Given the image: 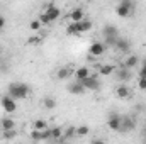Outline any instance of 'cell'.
Here are the masks:
<instances>
[{"label":"cell","instance_id":"1","mask_svg":"<svg viewBox=\"0 0 146 144\" xmlns=\"http://www.w3.org/2000/svg\"><path fill=\"white\" fill-rule=\"evenodd\" d=\"M29 92H31V88H29L26 83H22V81H12V83L9 85V88H7V95L12 97L15 102L27 98Z\"/></svg>","mask_w":146,"mask_h":144},{"label":"cell","instance_id":"2","mask_svg":"<svg viewBox=\"0 0 146 144\" xmlns=\"http://www.w3.org/2000/svg\"><path fill=\"white\" fill-rule=\"evenodd\" d=\"M134 12V2L133 0H121L115 7V14L119 17H131Z\"/></svg>","mask_w":146,"mask_h":144},{"label":"cell","instance_id":"3","mask_svg":"<svg viewBox=\"0 0 146 144\" xmlns=\"http://www.w3.org/2000/svg\"><path fill=\"white\" fill-rule=\"evenodd\" d=\"M80 83L83 85L85 92H87V90H90V92H97V90L100 88V80H99L97 76H94V75H90L88 78H85V80L80 81Z\"/></svg>","mask_w":146,"mask_h":144},{"label":"cell","instance_id":"4","mask_svg":"<svg viewBox=\"0 0 146 144\" xmlns=\"http://www.w3.org/2000/svg\"><path fill=\"white\" fill-rule=\"evenodd\" d=\"M0 105H2V108H3L7 114H14V112L17 110V102H15L12 97H9V95H3V97L0 98Z\"/></svg>","mask_w":146,"mask_h":144},{"label":"cell","instance_id":"5","mask_svg":"<svg viewBox=\"0 0 146 144\" xmlns=\"http://www.w3.org/2000/svg\"><path fill=\"white\" fill-rule=\"evenodd\" d=\"M136 119L134 117H131V115H122V122H121V131H124V132H131V131H134L136 129Z\"/></svg>","mask_w":146,"mask_h":144},{"label":"cell","instance_id":"6","mask_svg":"<svg viewBox=\"0 0 146 144\" xmlns=\"http://www.w3.org/2000/svg\"><path fill=\"white\" fill-rule=\"evenodd\" d=\"M104 53H106L104 42H94V44L90 46V49H88V54H90L92 58H100Z\"/></svg>","mask_w":146,"mask_h":144},{"label":"cell","instance_id":"7","mask_svg":"<svg viewBox=\"0 0 146 144\" xmlns=\"http://www.w3.org/2000/svg\"><path fill=\"white\" fill-rule=\"evenodd\" d=\"M121 122H122V115L110 114L109 120H107V126H109L110 131H121Z\"/></svg>","mask_w":146,"mask_h":144},{"label":"cell","instance_id":"8","mask_svg":"<svg viewBox=\"0 0 146 144\" xmlns=\"http://www.w3.org/2000/svg\"><path fill=\"white\" fill-rule=\"evenodd\" d=\"M90 76V68L88 66H78L75 71H73V78L75 81H83L85 78Z\"/></svg>","mask_w":146,"mask_h":144},{"label":"cell","instance_id":"9","mask_svg":"<svg viewBox=\"0 0 146 144\" xmlns=\"http://www.w3.org/2000/svg\"><path fill=\"white\" fill-rule=\"evenodd\" d=\"M44 14H46V15H48V19L53 22V20H56V19L60 17V14H61V12H60V7H56L54 3H48V5H46V10H44Z\"/></svg>","mask_w":146,"mask_h":144},{"label":"cell","instance_id":"10","mask_svg":"<svg viewBox=\"0 0 146 144\" xmlns=\"http://www.w3.org/2000/svg\"><path fill=\"white\" fill-rule=\"evenodd\" d=\"M102 34H104V39H117V37H119L117 27L112 26V24H106V26H104Z\"/></svg>","mask_w":146,"mask_h":144},{"label":"cell","instance_id":"11","mask_svg":"<svg viewBox=\"0 0 146 144\" xmlns=\"http://www.w3.org/2000/svg\"><path fill=\"white\" fill-rule=\"evenodd\" d=\"M114 48H115L117 51H121V53H129V49H131V41H129V39H124V37H117Z\"/></svg>","mask_w":146,"mask_h":144},{"label":"cell","instance_id":"12","mask_svg":"<svg viewBox=\"0 0 146 144\" xmlns=\"http://www.w3.org/2000/svg\"><path fill=\"white\" fill-rule=\"evenodd\" d=\"M68 92L72 93V95H83L85 93V88H83V85L80 83V81H72V83H68Z\"/></svg>","mask_w":146,"mask_h":144},{"label":"cell","instance_id":"13","mask_svg":"<svg viewBox=\"0 0 146 144\" xmlns=\"http://www.w3.org/2000/svg\"><path fill=\"white\" fill-rule=\"evenodd\" d=\"M83 19H85V10L82 7H76L70 12V20L72 22H82Z\"/></svg>","mask_w":146,"mask_h":144},{"label":"cell","instance_id":"14","mask_svg":"<svg viewBox=\"0 0 146 144\" xmlns=\"http://www.w3.org/2000/svg\"><path fill=\"white\" fill-rule=\"evenodd\" d=\"M115 75H117V78L121 80V81H127L129 78H131V70H127L126 66H119V68H115Z\"/></svg>","mask_w":146,"mask_h":144},{"label":"cell","instance_id":"15","mask_svg":"<svg viewBox=\"0 0 146 144\" xmlns=\"http://www.w3.org/2000/svg\"><path fill=\"white\" fill-rule=\"evenodd\" d=\"M139 65V58L136 56V54H127V58H126V61H124V66L127 68V70H131V68H136Z\"/></svg>","mask_w":146,"mask_h":144},{"label":"cell","instance_id":"16","mask_svg":"<svg viewBox=\"0 0 146 144\" xmlns=\"http://www.w3.org/2000/svg\"><path fill=\"white\" fill-rule=\"evenodd\" d=\"M115 95L119 98H129L131 97V90L127 88V85H121V87L115 88Z\"/></svg>","mask_w":146,"mask_h":144},{"label":"cell","instance_id":"17","mask_svg":"<svg viewBox=\"0 0 146 144\" xmlns=\"http://www.w3.org/2000/svg\"><path fill=\"white\" fill-rule=\"evenodd\" d=\"M0 126H2V131H12V129H15V122L10 117H3L0 120Z\"/></svg>","mask_w":146,"mask_h":144},{"label":"cell","instance_id":"18","mask_svg":"<svg viewBox=\"0 0 146 144\" xmlns=\"http://www.w3.org/2000/svg\"><path fill=\"white\" fill-rule=\"evenodd\" d=\"M56 76H58V80H68L70 76H73V71L70 70V68L63 66V68H60V70H58Z\"/></svg>","mask_w":146,"mask_h":144},{"label":"cell","instance_id":"19","mask_svg":"<svg viewBox=\"0 0 146 144\" xmlns=\"http://www.w3.org/2000/svg\"><path fill=\"white\" fill-rule=\"evenodd\" d=\"M92 29V20L90 19H83L82 22H78V31H80V34L82 32H88Z\"/></svg>","mask_w":146,"mask_h":144},{"label":"cell","instance_id":"20","mask_svg":"<svg viewBox=\"0 0 146 144\" xmlns=\"http://www.w3.org/2000/svg\"><path fill=\"white\" fill-rule=\"evenodd\" d=\"M33 129L34 131H46L48 129V122L44 119H37V120L33 122Z\"/></svg>","mask_w":146,"mask_h":144},{"label":"cell","instance_id":"21","mask_svg":"<svg viewBox=\"0 0 146 144\" xmlns=\"http://www.w3.org/2000/svg\"><path fill=\"white\" fill-rule=\"evenodd\" d=\"M42 105L46 110H53V108H56V100L53 98V97H44V100H42Z\"/></svg>","mask_w":146,"mask_h":144},{"label":"cell","instance_id":"22","mask_svg":"<svg viewBox=\"0 0 146 144\" xmlns=\"http://www.w3.org/2000/svg\"><path fill=\"white\" fill-rule=\"evenodd\" d=\"M99 71H100L102 76H109V75H112V73L115 71V66H114V65H102V66L99 68Z\"/></svg>","mask_w":146,"mask_h":144},{"label":"cell","instance_id":"23","mask_svg":"<svg viewBox=\"0 0 146 144\" xmlns=\"http://www.w3.org/2000/svg\"><path fill=\"white\" fill-rule=\"evenodd\" d=\"M88 132H90L88 126H80V127H76L75 136H78V137H85V136H88Z\"/></svg>","mask_w":146,"mask_h":144},{"label":"cell","instance_id":"24","mask_svg":"<svg viewBox=\"0 0 146 144\" xmlns=\"http://www.w3.org/2000/svg\"><path fill=\"white\" fill-rule=\"evenodd\" d=\"M51 139H63V129L61 127H53L51 129Z\"/></svg>","mask_w":146,"mask_h":144},{"label":"cell","instance_id":"25","mask_svg":"<svg viewBox=\"0 0 146 144\" xmlns=\"http://www.w3.org/2000/svg\"><path fill=\"white\" fill-rule=\"evenodd\" d=\"M15 136H17V131H15V129H12V131H3V134H2V137H3L5 141H12V139H15Z\"/></svg>","mask_w":146,"mask_h":144},{"label":"cell","instance_id":"26","mask_svg":"<svg viewBox=\"0 0 146 144\" xmlns=\"http://www.w3.org/2000/svg\"><path fill=\"white\" fill-rule=\"evenodd\" d=\"M66 32L68 34H80V31H78V22H72L70 26H68V29H66Z\"/></svg>","mask_w":146,"mask_h":144},{"label":"cell","instance_id":"27","mask_svg":"<svg viewBox=\"0 0 146 144\" xmlns=\"http://www.w3.org/2000/svg\"><path fill=\"white\" fill-rule=\"evenodd\" d=\"M75 132H76V129L75 127H68L66 131H63V139H70L75 136Z\"/></svg>","mask_w":146,"mask_h":144},{"label":"cell","instance_id":"28","mask_svg":"<svg viewBox=\"0 0 146 144\" xmlns=\"http://www.w3.org/2000/svg\"><path fill=\"white\" fill-rule=\"evenodd\" d=\"M29 27H31L33 31H39V29L42 27V24H41V22H39V19H37V20H31V24H29Z\"/></svg>","mask_w":146,"mask_h":144},{"label":"cell","instance_id":"29","mask_svg":"<svg viewBox=\"0 0 146 144\" xmlns=\"http://www.w3.org/2000/svg\"><path fill=\"white\" fill-rule=\"evenodd\" d=\"M31 139L33 141H42V137H41V131H31Z\"/></svg>","mask_w":146,"mask_h":144},{"label":"cell","instance_id":"30","mask_svg":"<svg viewBox=\"0 0 146 144\" xmlns=\"http://www.w3.org/2000/svg\"><path fill=\"white\" fill-rule=\"evenodd\" d=\"M139 78H146V58L141 61V68H139Z\"/></svg>","mask_w":146,"mask_h":144},{"label":"cell","instance_id":"31","mask_svg":"<svg viewBox=\"0 0 146 144\" xmlns=\"http://www.w3.org/2000/svg\"><path fill=\"white\" fill-rule=\"evenodd\" d=\"M41 137H42V141H46V139H51V129L48 127L46 131H41Z\"/></svg>","mask_w":146,"mask_h":144},{"label":"cell","instance_id":"32","mask_svg":"<svg viewBox=\"0 0 146 144\" xmlns=\"http://www.w3.org/2000/svg\"><path fill=\"white\" fill-rule=\"evenodd\" d=\"M39 22H41V24H51V20L48 19V15H46L44 12H42V14L39 15Z\"/></svg>","mask_w":146,"mask_h":144},{"label":"cell","instance_id":"33","mask_svg":"<svg viewBox=\"0 0 146 144\" xmlns=\"http://www.w3.org/2000/svg\"><path fill=\"white\" fill-rule=\"evenodd\" d=\"M138 87H139L141 90H146V78H139V81H138Z\"/></svg>","mask_w":146,"mask_h":144},{"label":"cell","instance_id":"34","mask_svg":"<svg viewBox=\"0 0 146 144\" xmlns=\"http://www.w3.org/2000/svg\"><path fill=\"white\" fill-rule=\"evenodd\" d=\"M3 27H5V17H2V15H0V31H2Z\"/></svg>","mask_w":146,"mask_h":144},{"label":"cell","instance_id":"35","mask_svg":"<svg viewBox=\"0 0 146 144\" xmlns=\"http://www.w3.org/2000/svg\"><path fill=\"white\" fill-rule=\"evenodd\" d=\"M90 144H106V143H104V139H94Z\"/></svg>","mask_w":146,"mask_h":144},{"label":"cell","instance_id":"36","mask_svg":"<svg viewBox=\"0 0 146 144\" xmlns=\"http://www.w3.org/2000/svg\"><path fill=\"white\" fill-rule=\"evenodd\" d=\"M53 144H60V143H53Z\"/></svg>","mask_w":146,"mask_h":144}]
</instances>
